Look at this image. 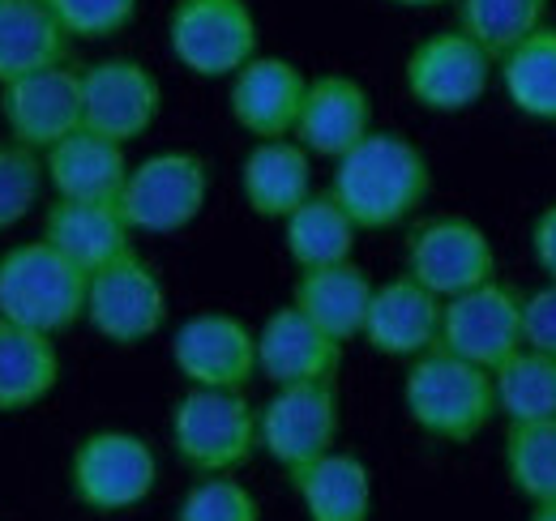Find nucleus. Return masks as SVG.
Here are the masks:
<instances>
[{
    "mask_svg": "<svg viewBox=\"0 0 556 521\" xmlns=\"http://www.w3.org/2000/svg\"><path fill=\"white\" fill-rule=\"evenodd\" d=\"M330 193L359 231H394L428 201L432 167L412 137L372 129L334 163Z\"/></svg>",
    "mask_w": 556,
    "mask_h": 521,
    "instance_id": "1",
    "label": "nucleus"
},
{
    "mask_svg": "<svg viewBox=\"0 0 556 521\" xmlns=\"http://www.w3.org/2000/svg\"><path fill=\"white\" fill-rule=\"evenodd\" d=\"M403 410L428 441L467 445L496 419V381L488 368L437 346L407 364Z\"/></svg>",
    "mask_w": 556,
    "mask_h": 521,
    "instance_id": "2",
    "label": "nucleus"
},
{
    "mask_svg": "<svg viewBox=\"0 0 556 521\" xmlns=\"http://www.w3.org/2000/svg\"><path fill=\"white\" fill-rule=\"evenodd\" d=\"M90 274L56 253L43 236L0 253V317L39 333H65L86 321Z\"/></svg>",
    "mask_w": 556,
    "mask_h": 521,
    "instance_id": "3",
    "label": "nucleus"
},
{
    "mask_svg": "<svg viewBox=\"0 0 556 521\" xmlns=\"http://www.w3.org/2000/svg\"><path fill=\"white\" fill-rule=\"evenodd\" d=\"M172 449L198 479L236 474L262 454L257 406L240 390H189L172 406Z\"/></svg>",
    "mask_w": 556,
    "mask_h": 521,
    "instance_id": "4",
    "label": "nucleus"
},
{
    "mask_svg": "<svg viewBox=\"0 0 556 521\" xmlns=\"http://www.w3.org/2000/svg\"><path fill=\"white\" fill-rule=\"evenodd\" d=\"M176 65L202 81H231L262 52V26L249 0H176L167 13Z\"/></svg>",
    "mask_w": 556,
    "mask_h": 521,
    "instance_id": "5",
    "label": "nucleus"
},
{
    "mask_svg": "<svg viewBox=\"0 0 556 521\" xmlns=\"http://www.w3.org/2000/svg\"><path fill=\"white\" fill-rule=\"evenodd\" d=\"M343 432V397L339 377L330 381H304V385H278L257 406V441L262 454L275 461L282 474L317 461L339 449Z\"/></svg>",
    "mask_w": 556,
    "mask_h": 521,
    "instance_id": "6",
    "label": "nucleus"
},
{
    "mask_svg": "<svg viewBox=\"0 0 556 521\" xmlns=\"http://www.w3.org/2000/svg\"><path fill=\"white\" fill-rule=\"evenodd\" d=\"M159 487V457L150 441L125 428H99L70 457V492L94 513H125Z\"/></svg>",
    "mask_w": 556,
    "mask_h": 521,
    "instance_id": "7",
    "label": "nucleus"
},
{
    "mask_svg": "<svg viewBox=\"0 0 556 521\" xmlns=\"http://www.w3.org/2000/svg\"><path fill=\"white\" fill-rule=\"evenodd\" d=\"M210 201V163L193 150H159L134 163L121 209L138 236H176L202 218Z\"/></svg>",
    "mask_w": 556,
    "mask_h": 521,
    "instance_id": "8",
    "label": "nucleus"
},
{
    "mask_svg": "<svg viewBox=\"0 0 556 521\" xmlns=\"http://www.w3.org/2000/svg\"><path fill=\"white\" fill-rule=\"evenodd\" d=\"M86 326L112 346H141L167 326V287L154 260L129 249L94 269L86 287Z\"/></svg>",
    "mask_w": 556,
    "mask_h": 521,
    "instance_id": "9",
    "label": "nucleus"
},
{
    "mask_svg": "<svg viewBox=\"0 0 556 521\" xmlns=\"http://www.w3.org/2000/svg\"><path fill=\"white\" fill-rule=\"evenodd\" d=\"M496 56L480 48L467 30L450 26L437 30L428 39H419L407 52L403 65V86L412 94V103L432 112V116H458L471 112L492 86Z\"/></svg>",
    "mask_w": 556,
    "mask_h": 521,
    "instance_id": "10",
    "label": "nucleus"
},
{
    "mask_svg": "<svg viewBox=\"0 0 556 521\" xmlns=\"http://www.w3.org/2000/svg\"><path fill=\"white\" fill-rule=\"evenodd\" d=\"M403 274L424 282L432 295L454 300V295L496 278V249L476 218L432 214L407 231Z\"/></svg>",
    "mask_w": 556,
    "mask_h": 521,
    "instance_id": "11",
    "label": "nucleus"
},
{
    "mask_svg": "<svg viewBox=\"0 0 556 521\" xmlns=\"http://www.w3.org/2000/svg\"><path fill=\"white\" fill-rule=\"evenodd\" d=\"M441 346L496 372L509 355L527 346V295L501 278L480 282L454 300H445Z\"/></svg>",
    "mask_w": 556,
    "mask_h": 521,
    "instance_id": "12",
    "label": "nucleus"
},
{
    "mask_svg": "<svg viewBox=\"0 0 556 521\" xmlns=\"http://www.w3.org/2000/svg\"><path fill=\"white\" fill-rule=\"evenodd\" d=\"M163 112V86L134 56H103L81 65V125L121 145L154 129Z\"/></svg>",
    "mask_w": 556,
    "mask_h": 521,
    "instance_id": "13",
    "label": "nucleus"
},
{
    "mask_svg": "<svg viewBox=\"0 0 556 521\" xmlns=\"http://www.w3.org/2000/svg\"><path fill=\"white\" fill-rule=\"evenodd\" d=\"M172 364L193 390H249L257 381V329L231 313H193L172 333Z\"/></svg>",
    "mask_w": 556,
    "mask_h": 521,
    "instance_id": "14",
    "label": "nucleus"
},
{
    "mask_svg": "<svg viewBox=\"0 0 556 521\" xmlns=\"http://www.w3.org/2000/svg\"><path fill=\"white\" fill-rule=\"evenodd\" d=\"M0 120L4 132L39 154L81 129V68L70 61L0 86Z\"/></svg>",
    "mask_w": 556,
    "mask_h": 521,
    "instance_id": "15",
    "label": "nucleus"
},
{
    "mask_svg": "<svg viewBox=\"0 0 556 521\" xmlns=\"http://www.w3.org/2000/svg\"><path fill=\"white\" fill-rule=\"evenodd\" d=\"M308 73L287 61V56H266L257 52L249 65L227 81V112L253 141L270 137H295L304 94H308Z\"/></svg>",
    "mask_w": 556,
    "mask_h": 521,
    "instance_id": "16",
    "label": "nucleus"
},
{
    "mask_svg": "<svg viewBox=\"0 0 556 521\" xmlns=\"http://www.w3.org/2000/svg\"><path fill=\"white\" fill-rule=\"evenodd\" d=\"M441 321H445V300L432 295L412 274H399L390 282H377L359 338L368 351L412 364L441 346Z\"/></svg>",
    "mask_w": 556,
    "mask_h": 521,
    "instance_id": "17",
    "label": "nucleus"
},
{
    "mask_svg": "<svg viewBox=\"0 0 556 521\" xmlns=\"http://www.w3.org/2000/svg\"><path fill=\"white\" fill-rule=\"evenodd\" d=\"M343 346L334 333L304 317L291 300L275 308L257 329V377L270 385H304V381H330L343 368Z\"/></svg>",
    "mask_w": 556,
    "mask_h": 521,
    "instance_id": "18",
    "label": "nucleus"
},
{
    "mask_svg": "<svg viewBox=\"0 0 556 521\" xmlns=\"http://www.w3.org/2000/svg\"><path fill=\"white\" fill-rule=\"evenodd\" d=\"M372 132V94L351 73H321L308 81L304 112L295 125V141L313 158L339 163Z\"/></svg>",
    "mask_w": 556,
    "mask_h": 521,
    "instance_id": "19",
    "label": "nucleus"
},
{
    "mask_svg": "<svg viewBox=\"0 0 556 521\" xmlns=\"http://www.w3.org/2000/svg\"><path fill=\"white\" fill-rule=\"evenodd\" d=\"M56 253L94 274L103 265H112L116 257H125L134 244V227L121 209V201H65L52 196V205L43 209V231H39Z\"/></svg>",
    "mask_w": 556,
    "mask_h": 521,
    "instance_id": "20",
    "label": "nucleus"
},
{
    "mask_svg": "<svg viewBox=\"0 0 556 521\" xmlns=\"http://www.w3.org/2000/svg\"><path fill=\"white\" fill-rule=\"evenodd\" d=\"M43 167H48L52 196H65V201H121L125 180L134 171L121 141L99 137L86 125L70 132L65 141H56L43 154Z\"/></svg>",
    "mask_w": 556,
    "mask_h": 521,
    "instance_id": "21",
    "label": "nucleus"
},
{
    "mask_svg": "<svg viewBox=\"0 0 556 521\" xmlns=\"http://www.w3.org/2000/svg\"><path fill=\"white\" fill-rule=\"evenodd\" d=\"M240 196L257 218L282 223L313 196V154L295 137L253 141L240 163Z\"/></svg>",
    "mask_w": 556,
    "mask_h": 521,
    "instance_id": "22",
    "label": "nucleus"
},
{
    "mask_svg": "<svg viewBox=\"0 0 556 521\" xmlns=\"http://www.w3.org/2000/svg\"><path fill=\"white\" fill-rule=\"evenodd\" d=\"M377 282L368 278L364 265L355 260H339V265H317V269H295L291 282V304L313 317L326 333H334L339 342H355L368 304H372Z\"/></svg>",
    "mask_w": 556,
    "mask_h": 521,
    "instance_id": "23",
    "label": "nucleus"
},
{
    "mask_svg": "<svg viewBox=\"0 0 556 521\" xmlns=\"http://www.w3.org/2000/svg\"><path fill=\"white\" fill-rule=\"evenodd\" d=\"M304 521H372V470L355 454L317 457L287 474Z\"/></svg>",
    "mask_w": 556,
    "mask_h": 521,
    "instance_id": "24",
    "label": "nucleus"
},
{
    "mask_svg": "<svg viewBox=\"0 0 556 521\" xmlns=\"http://www.w3.org/2000/svg\"><path fill=\"white\" fill-rule=\"evenodd\" d=\"M61 385V351L52 333L0 317V415H22Z\"/></svg>",
    "mask_w": 556,
    "mask_h": 521,
    "instance_id": "25",
    "label": "nucleus"
},
{
    "mask_svg": "<svg viewBox=\"0 0 556 521\" xmlns=\"http://www.w3.org/2000/svg\"><path fill=\"white\" fill-rule=\"evenodd\" d=\"M73 39L43 0H0V86L65 65Z\"/></svg>",
    "mask_w": 556,
    "mask_h": 521,
    "instance_id": "26",
    "label": "nucleus"
},
{
    "mask_svg": "<svg viewBox=\"0 0 556 521\" xmlns=\"http://www.w3.org/2000/svg\"><path fill=\"white\" fill-rule=\"evenodd\" d=\"M282 253L295 269H317V265H339L351 260L359 227L351 214L334 201V193H313L304 205H295L282 223Z\"/></svg>",
    "mask_w": 556,
    "mask_h": 521,
    "instance_id": "27",
    "label": "nucleus"
},
{
    "mask_svg": "<svg viewBox=\"0 0 556 521\" xmlns=\"http://www.w3.org/2000/svg\"><path fill=\"white\" fill-rule=\"evenodd\" d=\"M505 99L531 116L556 125V26H540L531 39H522L514 52L496 61Z\"/></svg>",
    "mask_w": 556,
    "mask_h": 521,
    "instance_id": "28",
    "label": "nucleus"
},
{
    "mask_svg": "<svg viewBox=\"0 0 556 521\" xmlns=\"http://www.w3.org/2000/svg\"><path fill=\"white\" fill-rule=\"evenodd\" d=\"M496 415L505 423H540L556 419V355L522 346L496 372Z\"/></svg>",
    "mask_w": 556,
    "mask_h": 521,
    "instance_id": "29",
    "label": "nucleus"
},
{
    "mask_svg": "<svg viewBox=\"0 0 556 521\" xmlns=\"http://www.w3.org/2000/svg\"><path fill=\"white\" fill-rule=\"evenodd\" d=\"M501 466L509 487L527 505H553L556 500V419L540 423H505Z\"/></svg>",
    "mask_w": 556,
    "mask_h": 521,
    "instance_id": "30",
    "label": "nucleus"
},
{
    "mask_svg": "<svg viewBox=\"0 0 556 521\" xmlns=\"http://www.w3.org/2000/svg\"><path fill=\"white\" fill-rule=\"evenodd\" d=\"M454 9H458V30H467L501 61L540 26H548L553 0H454Z\"/></svg>",
    "mask_w": 556,
    "mask_h": 521,
    "instance_id": "31",
    "label": "nucleus"
},
{
    "mask_svg": "<svg viewBox=\"0 0 556 521\" xmlns=\"http://www.w3.org/2000/svg\"><path fill=\"white\" fill-rule=\"evenodd\" d=\"M43 189H48L43 154L22 145V141H13V137H4L0 141V236L35 214Z\"/></svg>",
    "mask_w": 556,
    "mask_h": 521,
    "instance_id": "32",
    "label": "nucleus"
},
{
    "mask_svg": "<svg viewBox=\"0 0 556 521\" xmlns=\"http://www.w3.org/2000/svg\"><path fill=\"white\" fill-rule=\"evenodd\" d=\"M176 521H262V505L240 479L206 474L180 496Z\"/></svg>",
    "mask_w": 556,
    "mask_h": 521,
    "instance_id": "33",
    "label": "nucleus"
},
{
    "mask_svg": "<svg viewBox=\"0 0 556 521\" xmlns=\"http://www.w3.org/2000/svg\"><path fill=\"white\" fill-rule=\"evenodd\" d=\"M70 39L103 43L134 26L141 0H43Z\"/></svg>",
    "mask_w": 556,
    "mask_h": 521,
    "instance_id": "34",
    "label": "nucleus"
},
{
    "mask_svg": "<svg viewBox=\"0 0 556 521\" xmlns=\"http://www.w3.org/2000/svg\"><path fill=\"white\" fill-rule=\"evenodd\" d=\"M527 346L556 355V282L527 295Z\"/></svg>",
    "mask_w": 556,
    "mask_h": 521,
    "instance_id": "35",
    "label": "nucleus"
},
{
    "mask_svg": "<svg viewBox=\"0 0 556 521\" xmlns=\"http://www.w3.org/2000/svg\"><path fill=\"white\" fill-rule=\"evenodd\" d=\"M531 257L540 265V274L556 282V196L535 214L531 223Z\"/></svg>",
    "mask_w": 556,
    "mask_h": 521,
    "instance_id": "36",
    "label": "nucleus"
},
{
    "mask_svg": "<svg viewBox=\"0 0 556 521\" xmlns=\"http://www.w3.org/2000/svg\"><path fill=\"white\" fill-rule=\"evenodd\" d=\"M386 4H399V9H437V4H450V0H386Z\"/></svg>",
    "mask_w": 556,
    "mask_h": 521,
    "instance_id": "37",
    "label": "nucleus"
},
{
    "mask_svg": "<svg viewBox=\"0 0 556 521\" xmlns=\"http://www.w3.org/2000/svg\"><path fill=\"white\" fill-rule=\"evenodd\" d=\"M531 521H556V500L553 505H531Z\"/></svg>",
    "mask_w": 556,
    "mask_h": 521,
    "instance_id": "38",
    "label": "nucleus"
}]
</instances>
